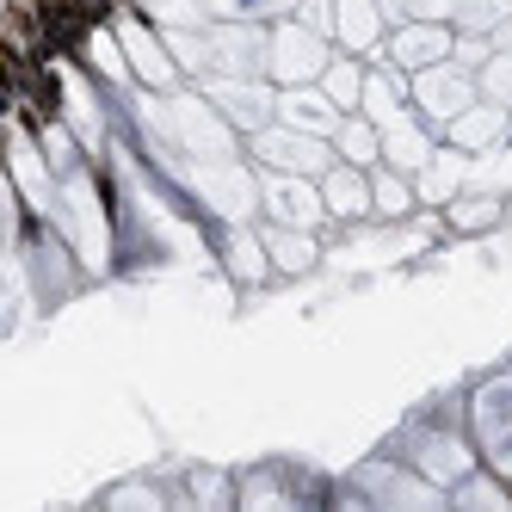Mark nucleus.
<instances>
[{"instance_id":"nucleus-21","label":"nucleus","mask_w":512,"mask_h":512,"mask_svg":"<svg viewBox=\"0 0 512 512\" xmlns=\"http://www.w3.org/2000/svg\"><path fill=\"white\" fill-rule=\"evenodd\" d=\"M266 253H272L278 272H309L315 266V229H284V223H272L266 229Z\"/></svg>"},{"instance_id":"nucleus-5","label":"nucleus","mask_w":512,"mask_h":512,"mask_svg":"<svg viewBox=\"0 0 512 512\" xmlns=\"http://www.w3.org/2000/svg\"><path fill=\"white\" fill-rule=\"evenodd\" d=\"M408 99L420 105V112H426L432 124H451L457 112H469V105L482 99V87H475L469 68H457V56H445V62L420 68V75L408 81Z\"/></svg>"},{"instance_id":"nucleus-1","label":"nucleus","mask_w":512,"mask_h":512,"mask_svg":"<svg viewBox=\"0 0 512 512\" xmlns=\"http://www.w3.org/2000/svg\"><path fill=\"white\" fill-rule=\"evenodd\" d=\"M167 142L198 161H229L235 155V124L223 118V105L210 93H179L167 99Z\"/></svg>"},{"instance_id":"nucleus-7","label":"nucleus","mask_w":512,"mask_h":512,"mask_svg":"<svg viewBox=\"0 0 512 512\" xmlns=\"http://www.w3.org/2000/svg\"><path fill=\"white\" fill-rule=\"evenodd\" d=\"M204 93L223 105V118H229L235 130H266V124L278 118V93L260 87V75H210Z\"/></svg>"},{"instance_id":"nucleus-32","label":"nucleus","mask_w":512,"mask_h":512,"mask_svg":"<svg viewBox=\"0 0 512 512\" xmlns=\"http://www.w3.org/2000/svg\"><path fill=\"white\" fill-rule=\"evenodd\" d=\"M463 0H401V19H457Z\"/></svg>"},{"instance_id":"nucleus-29","label":"nucleus","mask_w":512,"mask_h":512,"mask_svg":"<svg viewBox=\"0 0 512 512\" xmlns=\"http://www.w3.org/2000/svg\"><path fill=\"white\" fill-rule=\"evenodd\" d=\"M149 13H155V19H161L167 31H204V25L216 19V13L204 7V0H155Z\"/></svg>"},{"instance_id":"nucleus-26","label":"nucleus","mask_w":512,"mask_h":512,"mask_svg":"<svg viewBox=\"0 0 512 512\" xmlns=\"http://www.w3.org/2000/svg\"><path fill=\"white\" fill-rule=\"evenodd\" d=\"M87 56H93V68H99L105 81H130V75H136L130 56H124V38H118V31H93V38H87Z\"/></svg>"},{"instance_id":"nucleus-19","label":"nucleus","mask_w":512,"mask_h":512,"mask_svg":"<svg viewBox=\"0 0 512 512\" xmlns=\"http://www.w3.org/2000/svg\"><path fill=\"white\" fill-rule=\"evenodd\" d=\"M475 438H482V451H500L512 438V383H488L475 395Z\"/></svg>"},{"instance_id":"nucleus-10","label":"nucleus","mask_w":512,"mask_h":512,"mask_svg":"<svg viewBox=\"0 0 512 512\" xmlns=\"http://www.w3.org/2000/svg\"><path fill=\"white\" fill-rule=\"evenodd\" d=\"M118 38H124V56H130V68H136V81L142 87H173V75H179V56L167 50V31H149L142 19H118Z\"/></svg>"},{"instance_id":"nucleus-24","label":"nucleus","mask_w":512,"mask_h":512,"mask_svg":"<svg viewBox=\"0 0 512 512\" xmlns=\"http://www.w3.org/2000/svg\"><path fill=\"white\" fill-rule=\"evenodd\" d=\"M229 272H235L241 284H260L266 272H278L272 253H266V235H247V229L235 223V235H229Z\"/></svg>"},{"instance_id":"nucleus-8","label":"nucleus","mask_w":512,"mask_h":512,"mask_svg":"<svg viewBox=\"0 0 512 512\" xmlns=\"http://www.w3.org/2000/svg\"><path fill=\"white\" fill-rule=\"evenodd\" d=\"M56 223L75 235V247H81L87 266H105V216H99V198L87 186V173H68L62 204H56Z\"/></svg>"},{"instance_id":"nucleus-20","label":"nucleus","mask_w":512,"mask_h":512,"mask_svg":"<svg viewBox=\"0 0 512 512\" xmlns=\"http://www.w3.org/2000/svg\"><path fill=\"white\" fill-rule=\"evenodd\" d=\"M334 149H340V161H352V167H377V161H383V130L364 118V112H346V124L334 130Z\"/></svg>"},{"instance_id":"nucleus-28","label":"nucleus","mask_w":512,"mask_h":512,"mask_svg":"<svg viewBox=\"0 0 512 512\" xmlns=\"http://www.w3.org/2000/svg\"><path fill=\"white\" fill-rule=\"evenodd\" d=\"M475 87H482V99H494V105L512 112V50H494L482 68H475Z\"/></svg>"},{"instance_id":"nucleus-34","label":"nucleus","mask_w":512,"mask_h":512,"mask_svg":"<svg viewBox=\"0 0 512 512\" xmlns=\"http://www.w3.org/2000/svg\"><path fill=\"white\" fill-rule=\"evenodd\" d=\"M204 7H210L216 19H235V13H253V7H260V0H204Z\"/></svg>"},{"instance_id":"nucleus-31","label":"nucleus","mask_w":512,"mask_h":512,"mask_svg":"<svg viewBox=\"0 0 512 512\" xmlns=\"http://www.w3.org/2000/svg\"><path fill=\"white\" fill-rule=\"evenodd\" d=\"M44 155H50L56 173H75V142H68L62 124H44Z\"/></svg>"},{"instance_id":"nucleus-36","label":"nucleus","mask_w":512,"mask_h":512,"mask_svg":"<svg viewBox=\"0 0 512 512\" xmlns=\"http://www.w3.org/2000/svg\"><path fill=\"white\" fill-rule=\"evenodd\" d=\"M494 50H512V19H506V25L494 31Z\"/></svg>"},{"instance_id":"nucleus-37","label":"nucleus","mask_w":512,"mask_h":512,"mask_svg":"<svg viewBox=\"0 0 512 512\" xmlns=\"http://www.w3.org/2000/svg\"><path fill=\"white\" fill-rule=\"evenodd\" d=\"M142 7H155V0H142Z\"/></svg>"},{"instance_id":"nucleus-15","label":"nucleus","mask_w":512,"mask_h":512,"mask_svg":"<svg viewBox=\"0 0 512 512\" xmlns=\"http://www.w3.org/2000/svg\"><path fill=\"white\" fill-rule=\"evenodd\" d=\"M50 173H56L50 155H38L25 136H13V192H19L31 210H44V216H56V204H62V192H56Z\"/></svg>"},{"instance_id":"nucleus-22","label":"nucleus","mask_w":512,"mask_h":512,"mask_svg":"<svg viewBox=\"0 0 512 512\" xmlns=\"http://www.w3.org/2000/svg\"><path fill=\"white\" fill-rule=\"evenodd\" d=\"M364 81H371V75H364L352 56H334V62L321 68V93L334 99L340 112H358V105H364Z\"/></svg>"},{"instance_id":"nucleus-30","label":"nucleus","mask_w":512,"mask_h":512,"mask_svg":"<svg viewBox=\"0 0 512 512\" xmlns=\"http://www.w3.org/2000/svg\"><path fill=\"white\" fill-rule=\"evenodd\" d=\"M494 216H500L494 198H457V204H451V229H488Z\"/></svg>"},{"instance_id":"nucleus-6","label":"nucleus","mask_w":512,"mask_h":512,"mask_svg":"<svg viewBox=\"0 0 512 512\" xmlns=\"http://www.w3.org/2000/svg\"><path fill=\"white\" fill-rule=\"evenodd\" d=\"M260 204H266L272 223H284V229H315V223H327L321 179H309V173H278V167H266L260 173Z\"/></svg>"},{"instance_id":"nucleus-3","label":"nucleus","mask_w":512,"mask_h":512,"mask_svg":"<svg viewBox=\"0 0 512 512\" xmlns=\"http://www.w3.org/2000/svg\"><path fill=\"white\" fill-rule=\"evenodd\" d=\"M327 62H334V56H327V38H321V31H309L303 19L278 25L272 44H266V75L278 87H309V81H321Z\"/></svg>"},{"instance_id":"nucleus-4","label":"nucleus","mask_w":512,"mask_h":512,"mask_svg":"<svg viewBox=\"0 0 512 512\" xmlns=\"http://www.w3.org/2000/svg\"><path fill=\"white\" fill-rule=\"evenodd\" d=\"M186 179H192V192H198L216 216H229V223H247V216L260 210V179H253L235 155H229V161H198Z\"/></svg>"},{"instance_id":"nucleus-2","label":"nucleus","mask_w":512,"mask_h":512,"mask_svg":"<svg viewBox=\"0 0 512 512\" xmlns=\"http://www.w3.org/2000/svg\"><path fill=\"white\" fill-rule=\"evenodd\" d=\"M253 155H260V167H278V173H309V179H321L327 167L340 161V149L327 136H309V130H297V124H266V130H253Z\"/></svg>"},{"instance_id":"nucleus-23","label":"nucleus","mask_w":512,"mask_h":512,"mask_svg":"<svg viewBox=\"0 0 512 512\" xmlns=\"http://www.w3.org/2000/svg\"><path fill=\"white\" fill-rule=\"evenodd\" d=\"M62 93H68V124L81 130V142H87V149H99V142H105V118H99V105H93L87 81L62 68Z\"/></svg>"},{"instance_id":"nucleus-14","label":"nucleus","mask_w":512,"mask_h":512,"mask_svg":"<svg viewBox=\"0 0 512 512\" xmlns=\"http://www.w3.org/2000/svg\"><path fill=\"white\" fill-rule=\"evenodd\" d=\"M321 198H327V216H340V223H358V216H377V198H371V167L334 161V167L321 173Z\"/></svg>"},{"instance_id":"nucleus-27","label":"nucleus","mask_w":512,"mask_h":512,"mask_svg":"<svg viewBox=\"0 0 512 512\" xmlns=\"http://www.w3.org/2000/svg\"><path fill=\"white\" fill-rule=\"evenodd\" d=\"M506 19H512V0H463L457 7V25L475 31V38H494Z\"/></svg>"},{"instance_id":"nucleus-17","label":"nucleus","mask_w":512,"mask_h":512,"mask_svg":"<svg viewBox=\"0 0 512 512\" xmlns=\"http://www.w3.org/2000/svg\"><path fill=\"white\" fill-rule=\"evenodd\" d=\"M383 7H377V0H334V38L346 44V50H377L383 44Z\"/></svg>"},{"instance_id":"nucleus-25","label":"nucleus","mask_w":512,"mask_h":512,"mask_svg":"<svg viewBox=\"0 0 512 512\" xmlns=\"http://www.w3.org/2000/svg\"><path fill=\"white\" fill-rule=\"evenodd\" d=\"M371 198H377V216H408L414 210V186L401 167H371Z\"/></svg>"},{"instance_id":"nucleus-11","label":"nucleus","mask_w":512,"mask_h":512,"mask_svg":"<svg viewBox=\"0 0 512 512\" xmlns=\"http://www.w3.org/2000/svg\"><path fill=\"white\" fill-rule=\"evenodd\" d=\"M451 50H457V38L445 31V19H401L395 38H389V62L408 68V75H420V68H432V62H445Z\"/></svg>"},{"instance_id":"nucleus-12","label":"nucleus","mask_w":512,"mask_h":512,"mask_svg":"<svg viewBox=\"0 0 512 512\" xmlns=\"http://www.w3.org/2000/svg\"><path fill=\"white\" fill-rule=\"evenodd\" d=\"M414 469L426 475V482H438V488L451 494V488L463 482V475H475L482 463H475V451L463 445L457 432H426L420 445H414Z\"/></svg>"},{"instance_id":"nucleus-33","label":"nucleus","mask_w":512,"mask_h":512,"mask_svg":"<svg viewBox=\"0 0 512 512\" xmlns=\"http://www.w3.org/2000/svg\"><path fill=\"white\" fill-rule=\"evenodd\" d=\"M303 25L327 38V31H334V0H303Z\"/></svg>"},{"instance_id":"nucleus-13","label":"nucleus","mask_w":512,"mask_h":512,"mask_svg":"<svg viewBox=\"0 0 512 512\" xmlns=\"http://www.w3.org/2000/svg\"><path fill=\"white\" fill-rule=\"evenodd\" d=\"M278 124H297V130H309V136H327V142H334V130L346 124V112L321 93V81H309V87H278Z\"/></svg>"},{"instance_id":"nucleus-16","label":"nucleus","mask_w":512,"mask_h":512,"mask_svg":"<svg viewBox=\"0 0 512 512\" xmlns=\"http://www.w3.org/2000/svg\"><path fill=\"white\" fill-rule=\"evenodd\" d=\"M377 130H383V161L401 167V173H420V167L438 155V149H432V136L414 124V112H395V118L377 124Z\"/></svg>"},{"instance_id":"nucleus-18","label":"nucleus","mask_w":512,"mask_h":512,"mask_svg":"<svg viewBox=\"0 0 512 512\" xmlns=\"http://www.w3.org/2000/svg\"><path fill=\"white\" fill-rule=\"evenodd\" d=\"M506 130V105H494V99H475L469 112H457L451 124H445V136L457 142V155H469V149H488V142Z\"/></svg>"},{"instance_id":"nucleus-35","label":"nucleus","mask_w":512,"mask_h":512,"mask_svg":"<svg viewBox=\"0 0 512 512\" xmlns=\"http://www.w3.org/2000/svg\"><path fill=\"white\" fill-rule=\"evenodd\" d=\"M488 457H494V475H500V482L512 488V438H506V445H500V451H488Z\"/></svg>"},{"instance_id":"nucleus-9","label":"nucleus","mask_w":512,"mask_h":512,"mask_svg":"<svg viewBox=\"0 0 512 512\" xmlns=\"http://www.w3.org/2000/svg\"><path fill=\"white\" fill-rule=\"evenodd\" d=\"M266 44L272 31L210 19V75H266Z\"/></svg>"}]
</instances>
